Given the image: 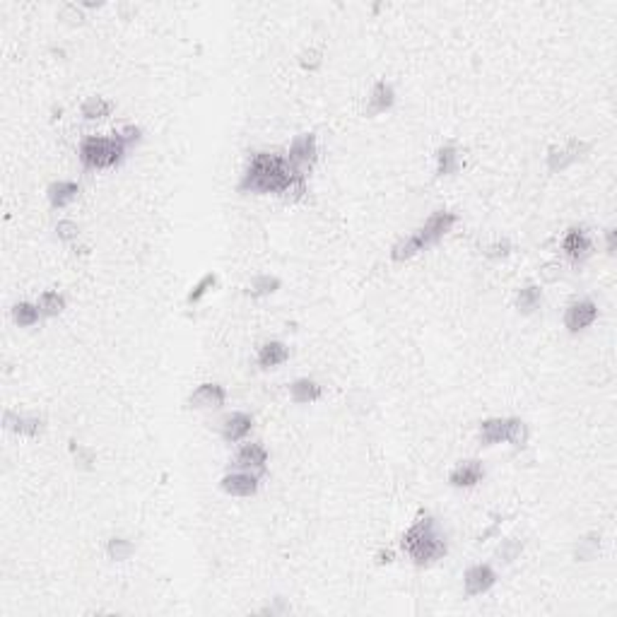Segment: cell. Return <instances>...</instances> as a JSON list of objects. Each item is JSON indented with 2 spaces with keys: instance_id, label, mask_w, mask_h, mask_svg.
<instances>
[{
  "instance_id": "1",
  "label": "cell",
  "mask_w": 617,
  "mask_h": 617,
  "mask_svg": "<svg viewBox=\"0 0 617 617\" xmlns=\"http://www.w3.org/2000/svg\"><path fill=\"white\" fill-rule=\"evenodd\" d=\"M304 174L297 172L287 157L270 155V152H260L248 164L244 181H241V191H251V193H285L287 189Z\"/></svg>"
},
{
  "instance_id": "2",
  "label": "cell",
  "mask_w": 617,
  "mask_h": 617,
  "mask_svg": "<svg viewBox=\"0 0 617 617\" xmlns=\"http://www.w3.org/2000/svg\"><path fill=\"white\" fill-rule=\"evenodd\" d=\"M123 152H126V145L116 138H92L82 140L80 145V162L87 169H106V167H116L118 162L123 160Z\"/></svg>"
},
{
  "instance_id": "3",
  "label": "cell",
  "mask_w": 617,
  "mask_h": 617,
  "mask_svg": "<svg viewBox=\"0 0 617 617\" xmlns=\"http://www.w3.org/2000/svg\"><path fill=\"white\" fill-rule=\"evenodd\" d=\"M456 220H458V217H456L454 212H446V210H439V212L429 215L427 222H424L422 227L415 231V239L420 241L422 251H424V248H427V246L437 244V241L446 234V231H451V227H454V224H456Z\"/></svg>"
},
{
  "instance_id": "4",
  "label": "cell",
  "mask_w": 617,
  "mask_h": 617,
  "mask_svg": "<svg viewBox=\"0 0 617 617\" xmlns=\"http://www.w3.org/2000/svg\"><path fill=\"white\" fill-rule=\"evenodd\" d=\"M316 155H319V145H316V135L314 133H302L292 140L290 152H287V162L292 164L297 172L304 174V169H309L311 164L316 162Z\"/></svg>"
},
{
  "instance_id": "5",
  "label": "cell",
  "mask_w": 617,
  "mask_h": 617,
  "mask_svg": "<svg viewBox=\"0 0 617 617\" xmlns=\"http://www.w3.org/2000/svg\"><path fill=\"white\" fill-rule=\"evenodd\" d=\"M407 554L415 559L417 567H427V564H434L437 559H441L446 554V540L434 530V533H429L422 542H417Z\"/></svg>"
},
{
  "instance_id": "6",
  "label": "cell",
  "mask_w": 617,
  "mask_h": 617,
  "mask_svg": "<svg viewBox=\"0 0 617 617\" xmlns=\"http://www.w3.org/2000/svg\"><path fill=\"white\" fill-rule=\"evenodd\" d=\"M596 319H598L596 304H593L591 299H579V302L571 304V307L567 309V314H564V326H567L571 333H579V331H584V328L591 326Z\"/></svg>"
},
{
  "instance_id": "7",
  "label": "cell",
  "mask_w": 617,
  "mask_h": 617,
  "mask_svg": "<svg viewBox=\"0 0 617 617\" xmlns=\"http://www.w3.org/2000/svg\"><path fill=\"white\" fill-rule=\"evenodd\" d=\"M497 581V574L490 564H475L466 571L463 576V584H466V593L468 596H483L488 593Z\"/></svg>"
},
{
  "instance_id": "8",
  "label": "cell",
  "mask_w": 617,
  "mask_h": 617,
  "mask_svg": "<svg viewBox=\"0 0 617 617\" xmlns=\"http://www.w3.org/2000/svg\"><path fill=\"white\" fill-rule=\"evenodd\" d=\"M562 251L574 263H579V260H584L591 253V239H588V234L581 227H571L562 239Z\"/></svg>"
},
{
  "instance_id": "9",
  "label": "cell",
  "mask_w": 617,
  "mask_h": 617,
  "mask_svg": "<svg viewBox=\"0 0 617 617\" xmlns=\"http://www.w3.org/2000/svg\"><path fill=\"white\" fill-rule=\"evenodd\" d=\"M222 490L227 492V495H234V497H251L256 495L258 490V478L253 473H229L224 475L222 480Z\"/></svg>"
},
{
  "instance_id": "10",
  "label": "cell",
  "mask_w": 617,
  "mask_h": 617,
  "mask_svg": "<svg viewBox=\"0 0 617 617\" xmlns=\"http://www.w3.org/2000/svg\"><path fill=\"white\" fill-rule=\"evenodd\" d=\"M227 400V390L220 383H201L193 393H191L189 403L193 407H222Z\"/></svg>"
},
{
  "instance_id": "11",
  "label": "cell",
  "mask_w": 617,
  "mask_h": 617,
  "mask_svg": "<svg viewBox=\"0 0 617 617\" xmlns=\"http://www.w3.org/2000/svg\"><path fill=\"white\" fill-rule=\"evenodd\" d=\"M485 475V468L480 461H466L461 463V466H456L454 471H451L449 475V483L454 485V488H473V485H478L480 480H483Z\"/></svg>"
},
{
  "instance_id": "12",
  "label": "cell",
  "mask_w": 617,
  "mask_h": 617,
  "mask_svg": "<svg viewBox=\"0 0 617 617\" xmlns=\"http://www.w3.org/2000/svg\"><path fill=\"white\" fill-rule=\"evenodd\" d=\"M251 427H253L251 415H246V412H231L222 422V437L227 441H241L251 432Z\"/></svg>"
},
{
  "instance_id": "13",
  "label": "cell",
  "mask_w": 617,
  "mask_h": 617,
  "mask_svg": "<svg viewBox=\"0 0 617 617\" xmlns=\"http://www.w3.org/2000/svg\"><path fill=\"white\" fill-rule=\"evenodd\" d=\"M268 463V451L260 444H244L236 454V466L246 471H263Z\"/></svg>"
},
{
  "instance_id": "14",
  "label": "cell",
  "mask_w": 617,
  "mask_h": 617,
  "mask_svg": "<svg viewBox=\"0 0 617 617\" xmlns=\"http://www.w3.org/2000/svg\"><path fill=\"white\" fill-rule=\"evenodd\" d=\"M395 94L393 87L388 82H376L371 89V97H369V106H367V114H383L393 106Z\"/></svg>"
},
{
  "instance_id": "15",
  "label": "cell",
  "mask_w": 617,
  "mask_h": 617,
  "mask_svg": "<svg viewBox=\"0 0 617 617\" xmlns=\"http://www.w3.org/2000/svg\"><path fill=\"white\" fill-rule=\"evenodd\" d=\"M434 530H437V526H434V519L424 516L420 521H415V523H412L410 528L405 530V535H403V540H400V545H403L405 552H410L412 547L417 545V542H422L424 538H427L429 533H434Z\"/></svg>"
},
{
  "instance_id": "16",
  "label": "cell",
  "mask_w": 617,
  "mask_h": 617,
  "mask_svg": "<svg viewBox=\"0 0 617 617\" xmlns=\"http://www.w3.org/2000/svg\"><path fill=\"white\" fill-rule=\"evenodd\" d=\"M80 193V186L75 181H56L49 186V201L53 208H65L68 203H72Z\"/></svg>"
},
{
  "instance_id": "17",
  "label": "cell",
  "mask_w": 617,
  "mask_h": 617,
  "mask_svg": "<svg viewBox=\"0 0 617 617\" xmlns=\"http://www.w3.org/2000/svg\"><path fill=\"white\" fill-rule=\"evenodd\" d=\"M581 143H569L567 147H552L550 150V155H547V167L552 169V172H562L564 167H569L571 162L576 160V157H579V152H581Z\"/></svg>"
},
{
  "instance_id": "18",
  "label": "cell",
  "mask_w": 617,
  "mask_h": 617,
  "mask_svg": "<svg viewBox=\"0 0 617 617\" xmlns=\"http://www.w3.org/2000/svg\"><path fill=\"white\" fill-rule=\"evenodd\" d=\"M287 357H290V350L277 341L265 343L263 348L258 350V364L263 367V369H273V367L287 362Z\"/></svg>"
},
{
  "instance_id": "19",
  "label": "cell",
  "mask_w": 617,
  "mask_h": 617,
  "mask_svg": "<svg viewBox=\"0 0 617 617\" xmlns=\"http://www.w3.org/2000/svg\"><path fill=\"white\" fill-rule=\"evenodd\" d=\"M509 437V420H502V417H492V420H485L483 427H480V439L483 444H500V441H507Z\"/></svg>"
},
{
  "instance_id": "20",
  "label": "cell",
  "mask_w": 617,
  "mask_h": 617,
  "mask_svg": "<svg viewBox=\"0 0 617 617\" xmlns=\"http://www.w3.org/2000/svg\"><path fill=\"white\" fill-rule=\"evenodd\" d=\"M290 393L294 403H314L321 398V386L311 379H297L290 386Z\"/></svg>"
},
{
  "instance_id": "21",
  "label": "cell",
  "mask_w": 617,
  "mask_h": 617,
  "mask_svg": "<svg viewBox=\"0 0 617 617\" xmlns=\"http://www.w3.org/2000/svg\"><path fill=\"white\" fill-rule=\"evenodd\" d=\"M5 427L17 434H39L42 432V420L39 417H25L15 412H5Z\"/></svg>"
},
{
  "instance_id": "22",
  "label": "cell",
  "mask_w": 617,
  "mask_h": 617,
  "mask_svg": "<svg viewBox=\"0 0 617 617\" xmlns=\"http://www.w3.org/2000/svg\"><path fill=\"white\" fill-rule=\"evenodd\" d=\"M458 169V150L454 145H446L439 150L437 155V172L441 174V177H451Z\"/></svg>"
},
{
  "instance_id": "23",
  "label": "cell",
  "mask_w": 617,
  "mask_h": 617,
  "mask_svg": "<svg viewBox=\"0 0 617 617\" xmlns=\"http://www.w3.org/2000/svg\"><path fill=\"white\" fill-rule=\"evenodd\" d=\"M540 299H542L540 287L528 285V287H523V290L519 292V297H516V307H519L521 311H523V314H530V311H535L538 307H540Z\"/></svg>"
},
{
  "instance_id": "24",
  "label": "cell",
  "mask_w": 617,
  "mask_h": 617,
  "mask_svg": "<svg viewBox=\"0 0 617 617\" xmlns=\"http://www.w3.org/2000/svg\"><path fill=\"white\" fill-rule=\"evenodd\" d=\"M39 307H34V304H27V302H20L17 307L13 309V319L15 324L20 328H30L34 324H39Z\"/></svg>"
},
{
  "instance_id": "25",
  "label": "cell",
  "mask_w": 617,
  "mask_h": 617,
  "mask_svg": "<svg viewBox=\"0 0 617 617\" xmlns=\"http://www.w3.org/2000/svg\"><path fill=\"white\" fill-rule=\"evenodd\" d=\"M111 109H114V104H111V101H106L101 97H92V99H87L82 104V116L89 118V121H92V118H106L111 114Z\"/></svg>"
},
{
  "instance_id": "26",
  "label": "cell",
  "mask_w": 617,
  "mask_h": 617,
  "mask_svg": "<svg viewBox=\"0 0 617 617\" xmlns=\"http://www.w3.org/2000/svg\"><path fill=\"white\" fill-rule=\"evenodd\" d=\"M37 307H39L42 314H46V316H58L61 311L65 309V299L61 297L58 292H44Z\"/></svg>"
},
{
  "instance_id": "27",
  "label": "cell",
  "mask_w": 617,
  "mask_h": 617,
  "mask_svg": "<svg viewBox=\"0 0 617 617\" xmlns=\"http://www.w3.org/2000/svg\"><path fill=\"white\" fill-rule=\"evenodd\" d=\"M215 285H217V275H215V273H208V275H203V277H201V282H198V285L193 287V290L189 292V297H186V302H189V304H196V302H201V299L205 297V294L210 292Z\"/></svg>"
},
{
  "instance_id": "28",
  "label": "cell",
  "mask_w": 617,
  "mask_h": 617,
  "mask_svg": "<svg viewBox=\"0 0 617 617\" xmlns=\"http://www.w3.org/2000/svg\"><path fill=\"white\" fill-rule=\"evenodd\" d=\"M106 552H109L111 559H128L130 554L135 552V547L126 538H114V540H109V545H106Z\"/></svg>"
},
{
  "instance_id": "29",
  "label": "cell",
  "mask_w": 617,
  "mask_h": 617,
  "mask_svg": "<svg viewBox=\"0 0 617 617\" xmlns=\"http://www.w3.org/2000/svg\"><path fill=\"white\" fill-rule=\"evenodd\" d=\"M277 287H280V280H277V277L260 275V277H256V280H253L251 294H253V297H268V294H273Z\"/></svg>"
},
{
  "instance_id": "30",
  "label": "cell",
  "mask_w": 617,
  "mask_h": 617,
  "mask_svg": "<svg viewBox=\"0 0 617 617\" xmlns=\"http://www.w3.org/2000/svg\"><path fill=\"white\" fill-rule=\"evenodd\" d=\"M526 439H528V429H526V424L521 420H516V417H511V420H509V437H507V441H509V444H514V446H523Z\"/></svg>"
},
{
  "instance_id": "31",
  "label": "cell",
  "mask_w": 617,
  "mask_h": 617,
  "mask_svg": "<svg viewBox=\"0 0 617 617\" xmlns=\"http://www.w3.org/2000/svg\"><path fill=\"white\" fill-rule=\"evenodd\" d=\"M596 550H598L596 535L586 538V540H579V545H576V559H591L593 554H596Z\"/></svg>"
},
{
  "instance_id": "32",
  "label": "cell",
  "mask_w": 617,
  "mask_h": 617,
  "mask_svg": "<svg viewBox=\"0 0 617 617\" xmlns=\"http://www.w3.org/2000/svg\"><path fill=\"white\" fill-rule=\"evenodd\" d=\"M56 231H58V239L72 241L77 236V224L70 222V220H61V222L56 224Z\"/></svg>"
},
{
  "instance_id": "33",
  "label": "cell",
  "mask_w": 617,
  "mask_h": 617,
  "mask_svg": "<svg viewBox=\"0 0 617 617\" xmlns=\"http://www.w3.org/2000/svg\"><path fill=\"white\" fill-rule=\"evenodd\" d=\"M116 138L128 147V145H133V143H138V140H140V128H135V126H126L123 130H118Z\"/></svg>"
},
{
  "instance_id": "34",
  "label": "cell",
  "mask_w": 617,
  "mask_h": 617,
  "mask_svg": "<svg viewBox=\"0 0 617 617\" xmlns=\"http://www.w3.org/2000/svg\"><path fill=\"white\" fill-rule=\"evenodd\" d=\"M509 251H511V244L504 239V241H497V244L488 246V251H485V253H488L490 258H507Z\"/></svg>"
},
{
  "instance_id": "35",
  "label": "cell",
  "mask_w": 617,
  "mask_h": 617,
  "mask_svg": "<svg viewBox=\"0 0 617 617\" xmlns=\"http://www.w3.org/2000/svg\"><path fill=\"white\" fill-rule=\"evenodd\" d=\"M519 552H521V542H516V540H509V542H504V545L500 547V554L507 559V562H511Z\"/></svg>"
},
{
  "instance_id": "36",
  "label": "cell",
  "mask_w": 617,
  "mask_h": 617,
  "mask_svg": "<svg viewBox=\"0 0 617 617\" xmlns=\"http://www.w3.org/2000/svg\"><path fill=\"white\" fill-rule=\"evenodd\" d=\"M72 454H75V458L80 463H84V466H89V463H94V456H92V451H87V449H82V446H72Z\"/></svg>"
},
{
  "instance_id": "37",
  "label": "cell",
  "mask_w": 617,
  "mask_h": 617,
  "mask_svg": "<svg viewBox=\"0 0 617 617\" xmlns=\"http://www.w3.org/2000/svg\"><path fill=\"white\" fill-rule=\"evenodd\" d=\"M319 56H321L319 51H309V53H304L302 65H304V68H314V65H319V63H321Z\"/></svg>"
},
{
  "instance_id": "38",
  "label": "cell",
  "mask_w": 617,
  "mask_h": 617,
  "mask_svg": "<svg viewBox=\"0 0 617 617\" xmlns=\"http://www.w3.org/2000/svg\"><path fill=\"white\" fill-rule=\"evenodd\" d=\"M540 275L545 277L547 282H554L559 277V268H557V265H545V268L540 270Z\"/></svg>"
},
{
  "instance_id": "39",
  "label": "cell",
  "mask_w": 617,
  "mask_h": 617,
  "mask_svg": "<svg viewBox=\"0 0 617 617\" xmlns=\"http://www.w3.org/2000/svg\"><path fill=\"white\" fill-rule=\"evenodd\" d=\"M608 251H615V229H608Z\"/></svg>"
},
{
  "instance_id": "40",
  "label": "cell",
  "mask_w": 617,
  "mask_h": 617,
  "mask_svg": "<svg viewBox=\"0 0 617 617\" xmlns=\"http://www.w3.org/2000/svg\"><path fill=\"white\" fill-rule=\"evenodd\" d=\"M393 559V552H381L379 554V562H390Z\"/></svg>"
}]
</instances>
